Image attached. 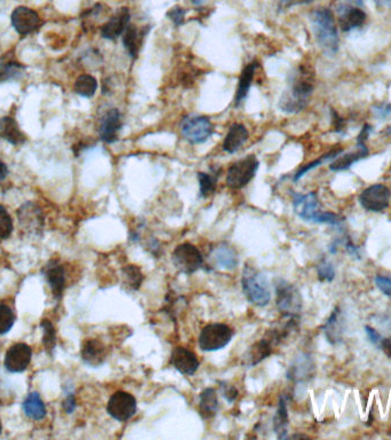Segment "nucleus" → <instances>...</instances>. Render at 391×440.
Here are the masks:
<instances>
[{
  "instance_id": "nucleus-1",
  "label": "nucleus",
  "mask_w": 391,
  "mask_h": 440,
  "mask_svg": "<svg viewBox=\"0 0 391 440\" xmlns=\"http://www.w3.org/2000/svg\"><path fill=\"white\" fill-rule=\"evenodd\" d=\"M315 89V74L307 66H300L293 72L288 87L281 96L279 108L287 114H298L310 102Z\"/></svg>"
},
{
  "instance_id": "nucleus-2",
  "label": "nucleus",
  "mask_w": 391,
  "mask_h": 440,
  "mask_svg": "<svg viewBox=\"0 0 391 440\" xmlns=\"http://www.w3.org/2000/svg\"><path fill=\"white\" fill-rule=\"evenodd\" d=\"M310 23L320 50L329 57L337 55L340 46V37L338 23L331 9L320 7L313 11Z\"/></svg>"
},
{
  "instance_id": "nucleus-3",
  "label": "nucleus",
  "mask_w": 391,
  "mask_h": 440,
  "mask_svg": "<svg viewBox=\"0 0 391 440\" xmlns=\"http://www.w3.org/2000/svg\"><path fill=\"white\" fill-rule=\"evenodd\" d=\"M293 209L294 213L305 222H316V224L340 225L344 218L337 213L324 211L320 207V198L317 193L308 194H293Z\"/></svg>"
},
{
  "instance_id": "nucleus-4",
  "label": "nucleus",
  "mask_w": 391,
  "mask_h": 440,
  "mask_svg": "<svg viewBox=\"0 0 391 440\" xmlns=\"http://www.w3.org/2000/svg\"><path fill=\"white\" fill-rule=\"evenodd\" d=\"M243 293L248 302L259 308H264L272 300V291L268 278L252 264L246 263L242 276Z\"/></svg>"
},
{
  "instance_id": "nucleus-5",
  "label": "nucleus",
  "mask_w": 391,
  "mask_h": 440,
  "mask_svg": "<svg viewBox=\"0 0 391 440\" xmlns=\"http://www.w3.org/2000/svg\"><path fill=\"white\" fill-rule=\"evenodd\" d=\"M276 305L281 315L287 317L300 319L303 300L296 286L284 278H275Z\"/></svg>"
},
{
  "instance_id": "nucleus-6",
  "label": "nucleus",
  "mask_w": 391,
  "mask_h": 440,
  "mask_svg": "<svg viewBox=\"0 0 391 440\" xmlns=\"http://www.w3.org/2000/svg\"><path fill=\"white\" fill-rule=\"evenodd\" d=\"M337 14L339 26L344 33H350L363 27L368 18L363 0H338Z\"/></svg>"
},
{
  "instance_id": "nucleus-7",
  "label": "nucleus",
  "mask_w": 391,
  "mask_h": 440,
  "mask_svg": "<svg viewBox=\"0 0 391 440\" xmlns=\"http://www.w3.org/2000/svg\"><path fill=\"white\" fill-rule=\"evenodd\" d=\"M260 162L257 156L247 155L244 159H239L229 167L227 172L228 187L230 189H242L251 183L255 177Z\"/></svg>"
},
{
  "instance_id": "nucleus-8",
  "label": "nucleus",
  "mask_w": 391,
  "mask_h": 440,
  "mask_svg": "<svg viewBox=\"0 0 391 440\" xmlns=\"http://www.w3.org/2000/svg\"><path fill=\"white\" fill-rule=\"evenodd\" d=\"M20 228L27 237H40L45 228V216L35 202H25L16 211Z\"/></svg>"
},
{
  "instance_id": "nucleus-9",
  "label": "nucleus",
  "mask_w": 391,
  "mask_h": 440,
  "mask_svg": "<svg viewBox=\"0 0 391 440\" xmlns=\"http://www.w3.org/2000/svg\"><path fill=\"white\" fill-rule=\"evenodd\" d=\"M233 330L226 324H209L199 334L198 344L200 350L215 352L226 348L233 339Z\"/></svg>"
},
{
  "instance_id": "nucleus-10",
  "label": "nucleus",
  "mask_w": 391,
  "mask_h": 440,
  "mask_svg": "<svg viewBox=\"0 0 391 440\" xmlns=\"http://www.w3.org/2000/svg\"><path fill=\"white\" fill-rule=\"evenodd\" d=\"M172 261L175 269L185 276H192L204 266L203 254L197 247L189 242L181 243L175 247L172 254Z\"/></svg>"
},
{
  "instance_id": "nucleus-11",
  "label": "nucleus",
  "mask_w": 391,
  "mask_h": 440,
  "mask_svg": "<svg viewBox=\"0 0 391 440\" xmlns=\"http://www.w3.org/2000/svg\"><path fill=\"white\" fill-rule=\"evenodd\" d=\"M183 138L192 145L204 144L214 133V126L209 117L188 116L181 123Z\"/></svg>"
},
{
  "instance_id": "nucleus-12",
  "label": "nucleus",
  "mask_w": 391,
  "mask_h": 440,
  "mask_svg": "<svg viewBox=\"0 0 391 440\" xmlns=\"http://www.w3.org/2000/svg\"><path fill=\"white\" fill-rule=\"evenodd\" d=\"M138 410V402L134 395L126 391H116L107 400V413L119 422H126L134 417Z\"/></svg>"
},
{
  "instance_id": "nucleus-13",
  "label": "nucleus",
  "mask_w": 391,
  "mask_h": 440,
  "mask_svg": "<svg viewBox=\"0 0 391 440\" xmlns=\"http://www.w3.org/2000/svg\"><path fill=\"white\" fill-rule=\"evenodd\" d=\"M11 21L16 33L22 37L37 33L44 26L38 12L27 6L16 7L11 16Z\"/></svg>"
},
{
  "instance_id": "nucleus-14",
  "label": "nucleus",
  "mask_w": 391,
  "mask_h": 440,
  "mask_svg": "<svg viewBox=\"0 0 391 440\" xmlns=\"http://www.w3.org/2000/svg\"><path fill=\"white\" fill-rule=\"evenodd\" d=\"M390 200V189L383 184L370 186L359 195V203L370 213H383L389 207Z\"/></svg>"
},
{
  "instance_id": "nucleus-15",
  "label": "nucleus",
  "mask_w": 391,
  "mask_h": 440,
  "mask_svg": "<svg viewBox=\"0 0 391 440\" xmlns=\"http://www.w3.org/2000/svg\"><path fill=\"white\" fill-rule=\"evenodd\" d=\"M42 274L51 288L54 300L60 302L66 287V267L61 263L60 259L52 258L42 267Z\"/></svg>"
},
{
  "instance_id": "nucleus-16",
  "label": "nucleus",
  "mask_w": 391,
  "mask_h": 440,
  "mask_svg": "<svg viewBox=\"0 0 391 440\" xmlns=\"http://www.w3.org/2000/svg\"><path fill=\"white\" fill-rule=\"evenodd\" d=\"M31 358H33V349L30 345L25 343H16L6 351L4 366L9 373L18 374L27 371L30 365Z\"/></svg>"
},
{
  "instance_id": "nucleus-17",
  "label": "nucleus",
  "mask_w": 391,
  "mask_h": 440,
  "mask_svg": "<svg viewBox=\"0 0 391 440\" xmlns=\"http://www.w3.org/2000/svg\"><path fill=\"white\" fill-rule=\"evenodd\" d=\"M170 363L179 371L180 374L185 376L196 374L200 366L197 354L185 346H175L173 349L170 354Z\"/></svg>"
},
{
  "instance_id": "nucleus-18",
  "label": "nucleus",
  "mask_w": 391,
  "mask_h": 440,
  "mask_svg": "<svg viewBox=\"0 0 391 440\" xmlns=\"http://www.w3.org/2000/svg\"><path fill=\"white\" fill-rule=\"evenodd\" d=\"M129 24H131V12L129 7H122L102 26V38L116 40L118 37L123 36Z\"/></svg>"
},
{
  "instance_id": "nucleus-19",
  "label": "nucleus",
  "mask_w": 391,
  "mask_h": 440,
  "mask_svg": "<svg viewBox=\"0 0 391 440\" xmlns=\"http://www.w3.org/2000/svg\"><path fill=\"white\" fill-rule=\"evenodd\" d=\"M81 356L85 365L98 368L107 360V345L101 339H86L81 344Z\"/></svg>"
},
{
  "instance_id": "nucleus-20",
  "label": "nucleus",
  "mask_w": 391,
  "mask_h": 440,
  "mask_svg": "<svg viewBox=\"0 0 391 440\" xmlns=\"http://www.w3.org/2000/svg\"><path fill=\"white\" fill-rule=\"evenodd\" d=\"M122 130V115L117 108L107 109L100 120L99 135L107 144H114L118 140Z\"/></svg>"
},
{
  "instance_id": "nucleus-21",
  "label": "nucleus",
  "mask_w": 391,
  "mask_h": 440,
  "mask_svg": "<svg viewBox=\"0 0 391 440\" xmlns=\"http://www.w3.org/2000/svg\"><path fill=\"white\" fill-rule=\"evenodd\" d=\"M274 348L275 345L272 344V342L266 335L263 336L262 339L250 346L245 354L243 356V365L255 367L274 354Z\"/></svg>"
},
{
  "instance_id": "nucleus-22",
  "label": "nucleus",
  "mask_w": 391,
  "mask_h": 440,
  "mask_svg": "<svg viewBox=\"0 0 391 440\" xmlns=\"http://www.w3.org/2000/svg\"><path fill=\"white\" fill-rule=\"evenodd\" d=\"M150 27H136L135 24H129L123 35V44L129 57H138L140 53L141 46L144 44V39L149 33Z\"/></svg>"
},
{
  "instance_id": "nucleus-23",
  "label": "nucleus",
  "mask_w": 391,
  "mask_h": 440,
  "mask_svg": "<svg viewBox=\"0 0 391 440\" xmlns=\"http://www.w3.org/2000/svg\"><path fill=\"white\" fill-rule=\"evenodd\" d=\"M0 138L12 146H22L25 144L28 137L18 125L16 118L4 116L0 118Z\"/></svg>"
},
{
  "instance_id": "nucleus-24",
  "label": "nucleus",
  "mask_w": 391,
  "mask_h": 440,
  "mask_svg": "<svg viewBox=\"0 0 391 440\" xmlns=\"http://www.w3.org/2000/svg\"><path fill=\"white\" fill-rule=\"evenodd\" d=\"M211 257L216 267H220L222 270H236L239 265L238 252H236V249L228 246L227 243H222L220 246L215 247Z\"/></svg>"
},
{
  "instance_id": "nucleus-25",
  "label": "nucleus",
  "mask_w": 391,
  "mask_h": 440,
  "mask_svg": "<svg viewBox=\"0 0 391 440\" xmlns=\"http://www.w3.org/2000/svg\"><path fill=\"white\" fill-rule=\"evenodd\" d=\"M25 66L18 62L16 57L6 55L0 60V84L21 81L25 75Z\"/></svg>"
},
{
  "instance_id": "nucleus-26",
  "label": "nucleus",
  "mask_w": 391,
  "mask_h": 440,
  "mask_svg": "<svg viewBox=\"0 0 391 440\" xmlns=\"http://www.w3.org/2000/svg\"><path fill=\"white\" fill-rule=\"evenodd\" d=\"M368 156V148L366 144L356 145L355 152L350 153L340 154L337 159H333L329 165L332 171H344L351 168L355 163L359 162L361 159H366Z\"/></svg>"
},
{
  "instance_id": "nucleus-27",
  "label": "nucleus",
  "mask_w": 391,
  "mask_h": 440,
  "mask_svg": "<svg viewBox=\"0 0 391 440\" xmlns=\"http://www.w3.org/2000/svg\"><path fill=\"white\" fill-rule=\"evenodd\" d=\"M248 140V131L245 125L240 123H235L230 126L228 131L226 138H224L223 147L224 152L229 154H235L246 144Z\"/></svg>"
},
{
  "instance_id": "nucleus-28",
  "label": "nucleus",
  "mask_w": 391,
  "mask_h": 440,
  "mask_svg": "<svg viewBox=\"0 0 391 440\" xmlns=\"http://www.w3.org/2000/svg\"><path fill=\"white\" fill-rule=\"evenodd\" d=\"M313 371H314V365H313L310 358L307 356H299L291 365L288 371L286 373V378L293 382H296V383H301V382H305L311 378Z\"/></svg>"
},
{
  "instance_id": "nucleus-29",
  "label": "nucleus",
  "mask_w": 391,
  "mask_h": 440,
  "mask_svg": "<svg viewBox=\"0 0 391 440\" xmlns=\"http://www.w3.org/2000/svg\"><path fill=\"white\" fill-rule=\"evenodd\" d=\"M22 410L25 417L33 421H40L45 419L47 415L45 402H42V397L38 393H30L25 397L24 402H22Z\"/></svg>"
},
{
  "instance_id": "nucleus-30",
  "label": "nucleus",
  "mask_w": 391,
  "mask_h": 440,
  "mask_svg": "<svg viewBox=\"0 0 391 440\" xmlns=\"http://www.w3.org/2000/svg\"><path fill=\"white\" fill-rule=\"evenodd\" d=\"M199 414L203 419H211L218 410V399L216 390L213 388L204 389L199 395Z\"/></svg>"
},
{
  "instance_id": "nucleus-31",
  "label": "nucleus",
  "mask_w": 391,
  "mask_h": 440,
  "mask_svg": "<svg viewBox=\"0 0 391 440\" xmlns=\"http://www.w3.org/2000/svg\"><path fill=\"white\" fill-rule=\"evenodd\" d=\"M255 69H257V62L248 63L240 74L236 98H235L236 106L242 105L243 102L245 101L246 98H247L248 92L251 89L252 83H253Z\"/></svg>"
},
{
  "instance_id": "nucleus-32",
  "label": "nucleus",
  "mask_w": 391,
  "mask_h": 440,
  "mask_svg": "<svg viewBox=\"0 0 391 440\" xmlns=\"http://www.w3.org/2000/svg\"><path fill=\"white\" fill-rule=\"evenodd\" d=\"M274 431L278 439L287 438L288 432V410H287V398L284 395L279 397L277 412L274 417Z\"/></svg>"
},
{
  "instance_id": "nucleus-33",
  "label": "nucleus",
  "mask_w": 391,
  "mask_h": 440,
  "mask_svg": "<svg viewBox=\"0 0 391 440\" xmlns=\"http://www.w3.org/2000/svg\"><path fill=\"white\" fill-rule=\"evenodd\" d=\"M342 315H341L340 309L337 308L334 311L332 312L331 317L326 321L324 326V332H325L326 339L331 344H337L341 341L342 337Z\"/></svg>"
},
{
  "instance_id": "nucleus-34",
  "label": "nucleus",
  "mask_w": 391,
  "mask_h": 440,
  "mask_svg": "<svg viewBox=\"0 0 391 440\" xmlns=\"http://www.w3.org/2000/svg\"><path fill=\"white\" fill-rule=\"evenodd\" d=\"M123 274V285L129 288V290L136 291L140 289L144 280V273L138 265H126L122 270Z\"/></svg>"
},
{
  "instance_id": "nucleus-35",
  "label": "nucleus",
  "mask_w": 391,
  "mask_h": 440,
  "mask_svg": "<svg viewBox=\"0 0 391 440\" xmlns=\"http://www.w3.org/2000/svg\"><path fill=\"white\" fill-rule=\"evenodd\" d=\"M98 81L95 77H93L92 75H81L76 79L75 85H74V90L77 93L78 96L86 98V99H91L93 96H95L96 91H98Z\"/></svg>"
},
{
  "instance_id": "nucleus-36",
  "label": "nucleus",
  "mask_w": 391,
  "mask_h": 440,
  "mask_svg": "<svg viewBox=\"0 0 391 440\" xmlns=\"http://www.w3.org/2000/svg\"><path fill=\"white\" fill-rule=\"evenodd\" d=\"M42 329V345L45 348L46 354L53 358L54 351L57 348V330L51 320L44 319L40 322Z\"/></svg>"
},
{
  "instance_id": "nucleus-37",
  "label": "nucleus",
  "mask_w": 391,
  "mask_h": 440,
  "mask_svg": "<svg viewBox=\"0 0 391 440\" xmlns=\"http://www.w3.org/2000/svg\"><path fill=\"white\" fill-rule=\"evenodd\" d=\"M218 174L216 172H212V174L199 172L198 174L200 198H206L214 194L216 186H218Z\"/></svg>"
},
{
  "instance_id": "nucleus-38",
  "label": "nucleus",
  "mask_w": 391,
  "mask_h": 440,
  "mask_svg": "<svg viewBox=\"0 0 391 440\" xmlns=\"http://www.w3.org/2000/svg\"><path fill=\"white\" fill-rule=\"evenodd\" d=\"M344 150H341V148H338V150H332L329 154H326V155L322 156L320 159H316L314 162L308 163L305 167H302L298 170V172H296L294 174V177H293V181H299L302 177H305V174L309 172V171L314 170V169L318 168L322 163L329 162V161H333V159H337L340 154H342Z\"/></svg>"
},
{
  "instance_id": "nucleus-39",
  "label": "nucleus",
  "mask_w": 391,
  "mask_h": 440,
  "mask_svg": "<svg viewBox=\"0 0 391 440\" xmlns=\"http://www.w3.org/2000/svg\"><path fill=\"white\" fill-rule=\"evenodd\" d=\"M16 315L8 304L0 303V335H6L16 324Z\"/></svg>"
},
{
  "instance_id": "nucleus-40",
  "label": "nucleus",
  "mask_w": 391,
  "mask_h": 440,
  "mask_svg": "<svg viewBox=\"0 0 391 440\" xmlns=\"http://www.w3.org/2000/svg\"><path fill=\"white\" fill-rule=\"evenodd\" d=\"M14 230L13 219L3 204H0V239H7L12 235Z\"/></svg>"
},
{
  "instance_id": "nucleus-41",
  "label": "nucleus",
  "mask_w": 391,
  "mask_h": 440,
  "mask_svg": "<svg viewBox=\"0 0 391 440\" xmlns=\"http://www.w3.org/2000/svg\"><path fill=\"white\" fill-rule=\"evenodd\" d=\"M317 276L320 282H331L334 280L335 270L333 265L326 259H322L317 265Z\"/></svg>"
},
{
  "instance_id": "nucleus-42",
  "label": "nucleus",
  "mask_w": 391,
  "mask_h": 440,
  "mask_svg": "<svg viewBox=\"0 0 391 440\" xmlns=\"http://www.w3.org/2000/svg\"><path fill=\"white\" fill-rule=\"evenodd\" d=\"M166 16H168L170 21L173 22L174 26L179 27L185 22V9L181 6H174L168 11Z\"/></svg>"
},
{
  "instance_id": "nucleus-43",
  "label": "nucleus",
  "mask_w": 391,
  "mask_h": 440,
  "mask_svg": "<svg viewBox=\"0 0 391 440\" xmlns=\"http://www.w3.org/2000/svg\"><path fill=\"white\" fill-rule=\"evenodd\" d=\"M376 287L379 288V290L385 295V296L391 297V278L388 276H378L374 278Z\"/></svg>"
},
{
  "instance_id": "nucleus-44",
  "label": "nucleus",
  "mask_w": 391,
  "mask_h": 440,
  "mask_svg": "<svg viewBox=\"0 0 391 440\" xmlns=\"http://www.w3.org/2000/svg\"><path fill=\"white\" fill-rule=\"evenodd\" d=\"M222 391H223V397L229 404L236 402V399L238 398L239 391L236 386L231 385V384H227L226 382L222 383Z\"/></svg>"
},
{
  "instance_id": "nucleus-45",
  "label": "nucleus",
  "mask_w": 391,
  "mask_h": 440,
  "mask_svg": "<svg viewBox=\"0 0 391 440\" xmlns=\"http://www.w3.org/2000/svg\"><path fill=\"white\" fill-rule=\"evenodd\" d=\"M77 408V400H76L75 393L72 391L66 393V399L62 402V410L66 412V414H72Z\"/></svg>"
},
{
  "instance_id": "nucleus-46",
  "label": "nucleus",
  "mask_w": 391,
  "mask_h": 440,
  "mask_svg": "<svg viewBox=\"0 0 391 440\" xmlns=\"http://www.w3.org/2000/svg\"><path fill=\"white\" fill-rule=\"evenodd\" d=\"M365 332L368 334V339H370V343L375 345L376 348L380 349V346L383 344V341L385 337H383V336L381 335L378 330L374 329V328H372V327L370 326L365 327Z\"/></svg>"
},
{
  "instance_id": "nucleus-47",
  "label": "nucleus",
  "mask_w": 391,
  "mask_h": 440,
  "mask_svg": "<svg viewBox=\"0 0 391 440\" xmlns=\"http://www.w3.org/2000/svg\"><path fill=\"white\" fill-rule=\"evenodd\" d=\"M373 113L376 117H379L381 120L387 118L391 115V103H380V105L374 106Z\"/></svg>"
},
{
  "instance_id": "nucleus-48",
  "label": "nucleus",
  "mask_w": 391,
  "mask_h": 440,
  "mask_svg": "<svg viewBox=\"0 0 391 440\" xmlns=\"http://www.w3.org/2000/svg\"><path fill=\"white\" fill-rule=\"evenodd\" d=\"M315 0H281L279 3V9L281 11H286L291 7L299 6V5H307V4L313 3Z\"/></svg>"
},
{
  "instance_id": "nucleus-49",
  "label": "nucleus",
  "mask_w": 391,
  "mask_h": 440,
  "mask_svg": "<svg viewBox=\"0 0 391 440\" xmlns=\"http://www.w3.org/2000/svg\"><path fill=\"white\" fill-rule=\"evenodd\" d=\"M9 170L6 163L0 159V183H3L4 180L8 177Z\"/></svg>"
},
{
  "instance_id": "nucleus-50",
  "label": "nucleus",
  "mask_w": 391,
  "mask_h": 440,
  "mask_svg": "<svg viewBox=\"0 0 391 440\" xmlns=\"http://www.w3.org/2000/svg\"><path fill=\"white\" fill-rule=\"evenodd\" d=\"M190 1L194 4V6H202L205 3V0H190Z\"/></svg>"
},
{
  "instance_id": "nucleus-51",
  "label": "nucleus",
  "mask_w": 391,
  "mask_h": 440,
  "mask_svg": "<svg viewBox=\"0 0 391 440\" xmlns=\"http://www.w3.org/2000/svg\"><path fill=\"white\" fill-rule=\"evenodd\" d=\"M385 133H387V135H391V126H389L388 130H387V132H385Z\"/></svg>"
},
{
  "instance_id": "nucleus-52",
  "label": "nucleus",
  "mask_w": 391,
  "mask_h": 440,
  "mask_svg": "<svg viewBox=\"0 0 391 440\" xmlns=\"http://www.w3.org/2000/svg\"><path fill=\"white\" fill-rule=\"evenodd\" d=\"M3 431V424H1V419H0V434Z\"/></svg>"
}]
</instances>
